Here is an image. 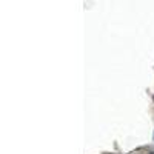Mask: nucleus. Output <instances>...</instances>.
I'll return each mask as SVG.
<instances>
[{"instance_id": "f257e3e1", "label": "nucleus", "mask_w": 154, "mask_h": 154, "mask_svg": "<svg viewBox=\"0 0 154 154\" xmlns=\"http://www.w3.org/2000/svg\"><path fill=\"white\" fill-rule=\"evenodd\" d=\"M149 154H154V151H152V152H149Z\"/></svg>"}]
</instances>
